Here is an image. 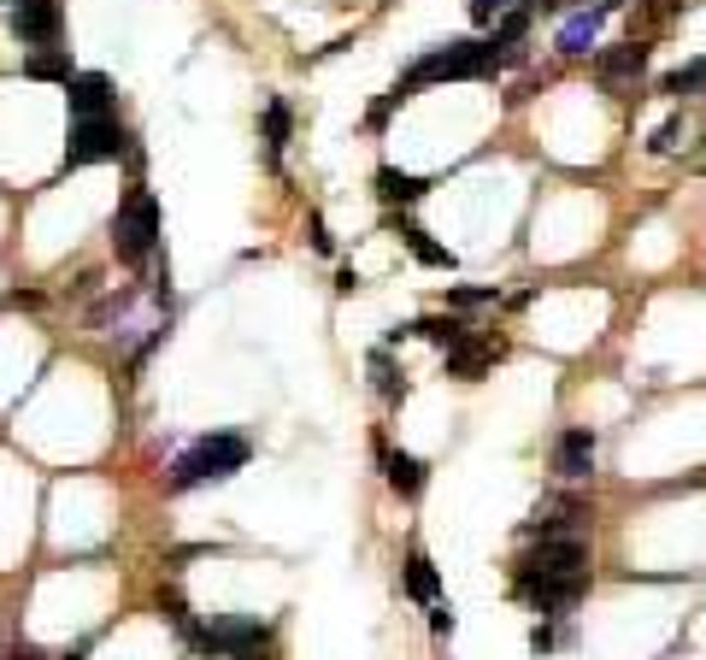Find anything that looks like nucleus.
<instances>
[{
  "label": "nucleus",
  "mask_w": 706,
  "mask_h": 660,
  "mask_svg": "<svg viewBox=\"0 0 706 660\" xmlns=\"http://www.w3.org/2000/svg\"><path fill=\"white\" fill-rule=\"evenodd\" d=\"M430 631L447 637V631H454V614H447V607H430Z\"/></svg>",
  "instance_id": "obj_27"
},
{
  "label": "nucleus",
  "mask_w": 706,
  "mask_h": 660,
  "mask_svg": "<svg viewBox=\"0 0 706 660\" xmlns=\"http://www.w3.org/2000/svg\"><path fill=\"white\" fill-rule=\"evenodd\" d=\"M677 137H683V125H677V118H665V125L653 130V142H648V148H653V154H671V148H677Z\"/></svg>",
  "instance_id": "obj_25"
},
{
  "label": "nucleus",
  "mask_w": 706,
  "mask_h": 660,
  "mask_svg": "<svg viewBox=\"0 0 706 660\" xmlns=\"http://www.w3.org/2000/svg\"><path fill=\"white\" fill-rule=\"evenodd\" d=\"M554 472H560V478H572V484H583V478L595 472V431H589V425L560 431V443H554Z\"/></svg>",
  "instance_id": "obj_11"
},
{
  "label": "nucleus",
  "mask_w": 706,
  "mask_h": 660,
  "mask_svg": "<svg viewBox=\"0 0 706 660\" xmlns=\"http://www.w3.org/2000/svg\"><path fill=\"white\" fill-rule=\"evenodd\" d=\"M183 637L195 642L200 654H213V660H236V654H260L271 625H260V619H218V625H188Z\"/></svg>",
  "instance_id": "obj_5"
},
{
  "label": "nucleus",
  "mask_w": 706,
  "mask_h": 660,
  "mask_svg": "<svg viewBox=\"0 0 706 660\" xmlns=\"http://www.w3.org/2000/svg\"><path fill=\"white\" fill-rule=\"evenodd\" d=\"M24 77L30 83H72V54H65V47H36V54L24 59Z\"/></svg>",
  "instance_id": "obj_17"
},
{
  "label": "nucleus",
  "mask_w": 706,
  "mask_h": 660,
  "mask_svg": "<svg viewBox=\"0 0 706 660\" xmlns=\"http://www.w3.org/2000/svg\"><path fill=\"white\" fill-rule=\"evenodd\" d=\"M406 589H412V602H424V607H436V596H442V578H436V566H430L424 549L406 554Z\"/></svg>",
  "instance_id": "obj_15"
},
{
  "label": "nucleus",
  "mask_w": 706,
  "mask_h": 660,
  "mask_svg": "<svg viewBox=\"0 0 706 660\" xmlns=\"http://www.w3.org/2000/svg\"><path fill=\"white\" fill-rule=\"evenodd\" d=\"M501 65L507 59H501L495 42H447V47H436V54H424L401 83L406 89H419V83H471V77H495Z\"/></svg>",
  "instance_id": "obj_3"
},
{
  "label": "nucleus",
  "mask_w": 706,
  "mask_h": 660,
  "mask_svg": "<svg viewBox=\"0 0 706 660\" xmlns=\"http://www.w3.org/2000/svg\"><path fill=\"white\" fill-rule=\"evenodd\" d=\"M253 461V448H248V436H236V431H218V436H200L195 448L183 454L177 466H171V489H195V484H224V478H236Z\"/></svg>",
  "instance_id": "obj_2"
},
{
  "label": "nucleus",
  "mask_w": 706,
  "mask_h": 660,
  "mask_svg": "<svg viewBox=\"0 0 706 660\" xmlns=\"http://www.w3.org/2000/svg\"><path fill=\"white\" fill-rule=\"evenodd\" d=\"M530 649L547 654V649H554V631H547V625H536V631H530Z\"/></svg>",
  "instance_id": "obj_28"
},
{
  "label": "nucleus",
  "mask_w": 706,
  "mask_h": 660,
  "mask_svg": "<svg viewBox=\"0 0 706 660\" xmlns=\"http://www.w3.org/2000/svg\"><path fill=\"white\" fill-rule=\"evenodd\" d=\"M7 30H12L24 47H59L65 0H19V7H7Z\"/></svg>",
  "instance_id": "obj_7"
},
{
  "label": "nucleus",
  "mask_w": 706,
  "mask_h": 660,
  "mask_svg": "<svg viewBox=\"0 0 706 660\" xmlns=\"http://www.w3.org/2000/svg\"><path fill=\"white\" fill-rule=\"evenodd\" d=\"M695 89H706V59H688L665 77V95H695Z\"/></svg>",
  "instance_id": "obj_23"
},
{
  "label": "nucleus",
  "mask_w": 706,
  "mask_h": 660,
  "mask_svg": "<svg viewBox=\"0 0 706 660\" xmlns=\"http://www.w3.org/2000/svg\"><path fill=\"white\" fill-rule=\"evenodd\" d=\"M406 95H412V89H406V83H394V89H389V95H383V100H377V107H371V118H366V125H371V130H383V125H389V112H394V107H401V100H406Z\"/></svg>",
  "instance_id": "obj_24"
},
{
  "label": "nucleus",
  "mask_w": 706,
  "mask_h": 660,
  "mask_svg": "<svg viewBox=\"0 0 706 660\" xmlns=\"http://www.w3.org/2000/svg\"><path fill=\"white\" fill-rule=\"evenodd\" d=\"M401 236H406V248H412V260H419V266H436V272H454V253H447L442 242H430V230L406 225Z\"/></svg>",
  "instance_id": "obj_20"
},
{
  "label": "nucleus",
  "mask_w": 706,
  "mask_h": 660,
  "mask_svg": "<svg viewBox=\"0 0 706 660\" xmlns=\"http://www.w3.org/2000/svg\"><path fill=\"white\" fill-rule=\"evenodd\" d=\"M0 7H19V0H0Z\"/></svg>",
  "instance_id": "obj_29"
},
{
  "label": "nucleus",
  "mask_w": 706,
  "mask_h": 660,
  "mask_svg": "<svg viewBox=\"0 0 706 660\" xmlns=\"http://www.w3.org/2000/svg\"><path fill=\"white\" fill-rule=\"evenodd\" d=\"M0 649H7V642H0Z\"/></svg>",
  "instance_id": "obj_30"
},
{
  "label": "nucleus",
  "mask_w": 706,
  "mask_h": 660,
  "mask_svg": "<svg viewBox=\"0 0 706 660\" xmlns=\"http://www.w3.org/2000/svg\"><path fill=\"white\" fill-rule=\"evenodd\" d=\"M583 589H589V572H572V578H530V584H519V596L536 607V614H565V607H577Z\"/></svg>",
  "instance_id": "obj_9"
},
{
  "label": "nucleus",
  "mask_w": 706,
  "mask_h": 660,
  "mask_svg": "<svg viewBox=\"0 0 706 660\" xmlns=\"http://www.w3.org/2000/svg\"><path fill=\"white\" fill-rule=\"evenodd\" d=\"M65 107H72V118H107L112 112V77L72 72V83H65Z\"/></svg>",
  "instance_id": "obj_10"
},
{
  "label": "nucleus",
  "mask_w": 706,
  "mask_h": 660,
  "mask_svg": "<svg viewBox=\"0 0 706 660\" xmlns=\"http://www.w3.org/2000/svg\"><path fill=\"white\" fill-rule=\"evenodd\" d=\"M289 130H295V112H289V100H283V95H271V100H265V154H271V165L283 160Z\"/></svg>",
  "instance_id": "obj_14"
},
{
  "label": "nucleus",
  "mask_w": 706,
  "mask_h": 660,
  "mask_svg": "<svg viewBox=\"0 0 706 660\" xmlns=\"http://www.w3.org/2000/svg\"><path fill=\"white\" fill-rule=\"evenodd\" d=\"M430 190L424 177H412V172H394V165H383V172H377V195L389 201V207H401V201H419Z\"/></svg>",
  "instance_id": "obj_19"
},
{
  "label": "nucleus",
  "mask_w": 706,
  "mask_h": 660,
  "mask_svg": "<svg viewBox=\"0 0 706 660\" xmlns=\"http://www.w3.org/2000/svg\"><path fill=\"white\" fill-rule=\"evenodd\" d=\"M642 72H648V42H636V36L595 54V77L607 83V89H618V83H642Z\"/></svg>",
  "instance_id": "obj_8"
},
{
  "label": "nucleus",
  "mask_w": 706,
  "mask_h": 660,
  "mask_svg": "<svg viewBox=\"0 0 706 660\" xmlns=\"http://www.w3.org/2000/svg\"><path fill=\"white\" fill-rule=\"evenodd\" d=\"M130 154V137L124 125L107 112V118H72V142H65V172L77 165H100V160H118Z\"/></svg>",
  "instance_id": "obj_4"
},
{
  "label": "nucleus",
  "mask_w": 706,
  "mask_h": 660,
  "mask_svg": "<svg viewBox=\"0 0 706 660\" xmlns=\"http://www.w3.org/2000/svg\"><path fill=\"white\" fill-rule=\"evenodd\" d=\"M572 572H589V543H583V537H542V543L519 561V584H530V578H572Z\"/></svg>",
  "instance_id": "obj_6"
},
{
  "label": "nucleus",
  "mask_w": 706,
  "mask_h": 660,
  "mask_svg": "<svg viewBox=\"0 0 706 660\" xmlns=\"http://www.w3.org/2000/svg\"><path fill=\"white\" fill-rule=\"evenodd\" d=\"M495 354H501V348L471 343V336H465V343H454V348H447V378H465V383H471V378H484V366L495 360Z\"/></svg>",
  "instance_id": "obj_12"
},
{
  "label": "nucleus",
  "mask_w": 706,
  "mask_h": 660,
  "mask_svg": "<svg viewBox=\"0 0 706 660\" xmlns=\"http://www.w3.org/2000/svg\"><path fill=\"white\" fill-rule=\"evenodd\" d=\"M383 466H389V489L394 496H424V461L419 454H383Z\"/></svg>",
  "instance_id": "obj_13"
},
{
  "label": "nucleus",
  "mask_w": 706,
  "mask_h": 660,
  "mask_svg": "<svg viewBox=\"0 0 706 660\" xmlns=\"http://www.w3.org/2000/svg\"><path fill=\"white\" fill-rule=\"evenodd\" d=\"M447 307L465 313V307H495V283H447Z\"/></svg>",
  "instance_id": "obj_22"
},
{
  "label": "nucleus",
  "mask_w": 706,
  "mask_h": 660,
  "mask_svg": "<svg viewBox=\"0 0 706 660\" xmlns=\"http://www.w3.org/2000/svg\"><path fill=\"white\" fill-rule=\"evenodd\" d=\"M112 253L124 266H148L153 253H160V201H153V190H142V183H130L118 213H112Z\"/></svg>",
  "instance_id": "obj_1"
},
{
  "label": "nucleus",
  "mask_w": 706,
  "mask_h": 660,
  "mask_svg": "<svg viewBox=\"0 0 706 660\" xmlns=\"http://www.w3.org/2000/svg\"><path fill=\"white\" fill-rule=\"evenodd\" d=\"M412 336H430V343L447 354L454 343H465V336H471V325H465L459 313H436V318H419V325H412Z\"/></svg>",
  "instance_id": "obj_18"
},
{
  "label": "nucleus",
  "mask_w": 706,
  "mask_h": 660,
  "mask_svg": "<svg viewBox=\"0 0 706 660\" xmlns=\"http://www.w3.org/2000/svg\"><path fill=\"white\" fill-rule=\"evenodd\" d=\"M313 248H318V253H336V236H330V225H324V218H313Z\"/></svg>",
  "instance_id": "obj_26"
},
{
  "label": "nucleus",
  "mask_w": 706,
  "mask_h": 660,
  "mask_svg": "<svg viewBox=\"0 0 706 660\" xmlns=\"http://www.w3.org/2000/svg\"><path fill=\"white\" fill-rule=\"evenodd\" d=\"M595 36H600V7H595V12H577V19H565V30H560V54L583 59V54L595 47Z\"/></svg>",
  "instance_id": "obj_16"
},
{
  "label": "nucleus",
  "mask_w": 706,
  "mask_h": 660,
  "mask_svg": "<svg viewBox=\"0 0 706 660\" xmlns=\"http://www.w3.org/2000/svg\"><path fill=\"white\" fill-rule=\"evenodd\" d=\"M371 378H377V396H383L389 408H394V401L406 396V383H401V371H394V360H389V348H377V354H371Z\"/></svg>",
  "instance_id": "obj_21"
}]
</instances>
